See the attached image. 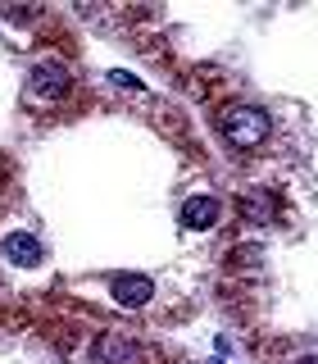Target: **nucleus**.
I'll return each instance as SVG.
<instances>
[{"label":"nucleus","mask_w":318,"mask_h":364,"mask_svg":"<svg viewBox=\"0 0 318 364\" xmlns=\"http://www.w3.org/2000/svg\"><path fill=\"white\" fill-rule=\"evenodd\" d=\"M64 87H68V68L55 64V60L37 64V68L28 73V91H32V96H60Z\"/></svg>","instance_id":"39448f33"},{"label":"nucleus","mask_w":318,"mask_h":364,"mask_svg":"<svg viewBox=\"0 0 318 364\" xmlns=\"http://www.w3.org/2000/svg\"><path fill=\"white\" fill-rule=\"evenodd\" d=\"M109 82L114 87H128V91H141V77H132L128 68H109Z\"/></svg>","instance_id":"0eeeda50"},{"label":"nucleus","mask_w":318,"mask_h":364,"mask_svg":"<svg viewBox=\"0 0 318 364\" xmlns=\"http://www.w3.org/2000/svg\"><path fill=\"white\" fill-rule=\"evenodd\" d=\"M295 364H318V355H305V360H295Z\"/></svg>","instance_id":"1a4fd4ad"},{"label":"nucleus","mask_w":318,"mask_h":364,"mask_svg":"<svg viewBox=\"0 0 318 364\" xmlns=\"http://www.w3.org/2000/svg\"><path fill=\"white\" fill-rule=\"evenodd\" d=\"M0 255H5L9 264H18V269H37L45 259V250H41V242L32 232H9L5 242H0Z\"/></svg>","instance_id":"7ed1b4c3"},{"label":"nucleus","mask_w":318,"mask_h":364,"mask_svg":"<svg viewBox=\"0 0 318 364\" xmlns=\"http://www.w3.org/2000/svg\"><path fill=\"white\" fill-rule=\"evenodd\" d=\"M109 291H114V301H119L123 310H141V305L155 296V282L146 278V273H119V278L109 282Z\"/></svg>","instance_id":"f03ea898"},{"label":"nucleus","mask_w":318,"mask_h":364,"mask_svg":"<svg viewBox=\"0 0 318 364\" xmlns=\"http://www.w3.org/2000/svg\"><path fill=\"white\" fill-rule=\"evenodd\" d=\"M219 219H223L219 196H191V200H182V223H187L191 232H204V228H214Z\"/></svg>","instance_id":"20e7f679"},{"label":"nucleus","mask_w":318,"mask_h":364,"mask_svg":"<svg viewBox=\"0 0 318 364\" xmlns=\"http://www.w3.org/2000/svg\"><path fill=\"white\" fill-rule=\"evenodd\" d=\"M246 210L255 214V219H268V196H250V200H246Z\"/></svg>","instance_id":"6e6552de"},{"label":"nucleus","mask_w":318,"mask_h":364,"mask_svg":"<svg viewBox=\"0 0 318 364\" xmlns=\"http://www.w3.org/2000/svg\"><path fill=\"white\" fill-rule=\"evenodd\" d=\"M96 355H100V364H136V341L132 337H119V333H105L96 341Z\"/></svg>","instance_id":"423d86ee"},{"label":"nucleus","mask_w":318,"mask_h":364,"mask_svg":"<svg viewBox=\"0 0 318 364\" xmlns=\"http://www.w3.org/2000/svg\"><path fill=\"white\" fill-rule=\"evenodd\" d=\"M214 364H223V360H214Z\"/></svg>","instance_id":"9d476101"},{"label":"nucleus","mask_w":318,"mask_h":364,"mask_svg":"<svg viewBox=\"0 0 318 364\" xmlns=\"http://www.w3.org/2000/svg\"><path fill=\"white\" fill-rule=\"evenodd\" d=\"M219 132L227 146H236V151H255V146L268 141L273 132V119L259 105H232L219 114Z\"/></svg>","instance_id":"f257e3e1"}]
</instances>
